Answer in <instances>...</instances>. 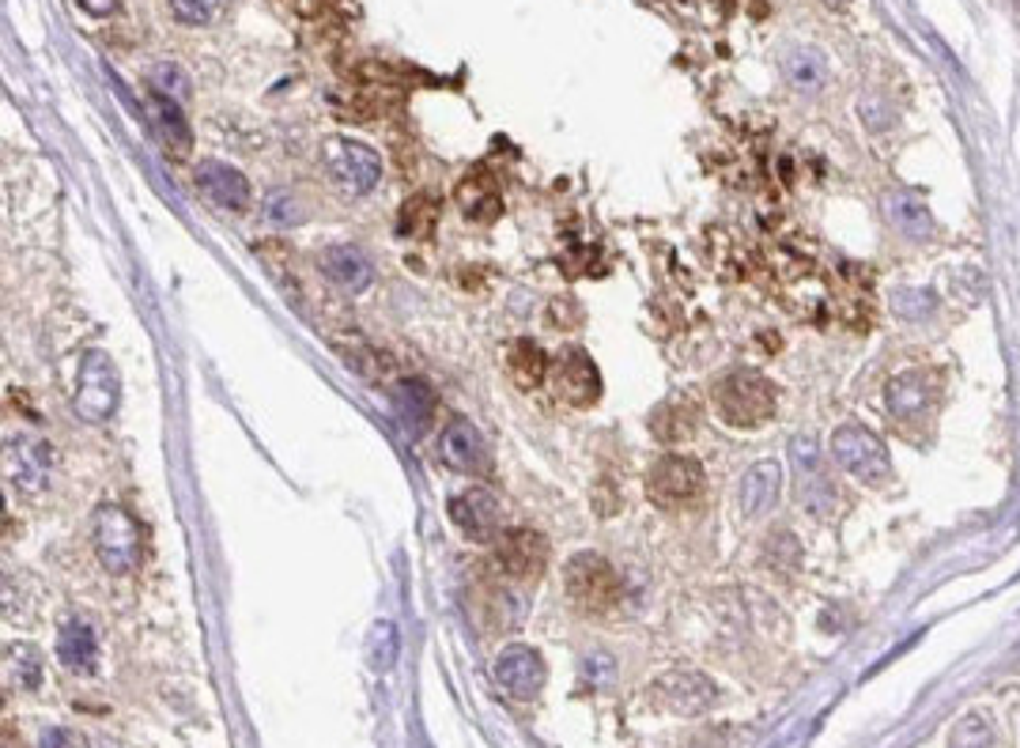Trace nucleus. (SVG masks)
<instances>
[{"label": "nucleus", "instance_id": "nucleus-19", "mask_svg": "<svg viewBox=\"0 0 1020 748\" xmlns=\"http://www.w3.org/2000/svg\"><path fill=\"white\" fill-rule=\"evenodd\" d=\"M322 273L330 276L336 287H344V292H367L371 280H374V269H371L367 254H360L355 246L322 250Z\"/></svg>", "mask_w": 1020, "mask_h": 748}, {"label": "nucleus", "instance_id": "nucleus-12", "mask_svg": "<svg viewBox=\"0 0 1020 748\" xmlns=\"http://www.w3.org/2000/svg\"><path fill=\"white\" fill-rule=\"evenodd\" d=\"M492 677L511 699H533L545 688V658L533 647H507L495 658Z\"/></svg>", "mask_w": 1020, "mask_h": 748}, {"label": "nucleus", "instance_id": "nucleus-30", "mask_svg": "<svg viewBox=\"0 0 1020 748\" xmlns=\"http://www.w3.org/2000/svg\"><path fill=\"white\" fill-rule=\"evenodd\" d=\"M397 624L393 620H378L371 628V661L374 669H390L397 661Z\"/></svg>", "mask_w": 1020, "mask_h": 748}, {"label": "nucleus", "instance_id": "nucleus-16", "mask_svg": "<svg viewBox=\"0 0 1020 748\" xmlns=\"http://www.w3.org/2000/svg\"><path fill=\"white\" fill-rule=\"evenodd\" d=\"M196 185H201L204 198H209L212 204H220V209H228V212H246V204H250V182H246V174L235 171V166L209 159V163L196 166Z\"/></svg>", "mask_w": 1020, "mask_h": 748}, {"label": "nucleus", "instance_id": "nucleus-37", "mask_svg": "<svg viewBox=\"0 0 1020 748\" xmlns=\"http://www.w3.org/2000/svg\"><path fill=\"white\" fill-rule=\"evenodd\" d=\"M825 4H828V8H836V12H839V8H847L850 0H825Z\"/></svg>", "mask_w": 1020, "mask_h": 748}, {"label": "nucleus", "instance_id": "nucleus-25", "mask_svg": "<svg viewBox=\"0 0 1020 748\" xmlns=\"http://www.w3.org/2000/svg\"><path fill=\"white\" fill-rule=\"evenodd\" d=\"M825 72H828L825 58L817 50H809V46H798V50L786 53V77L805 91H817L825 83Z\"/></svg>", "mask_w": 1020, "mask_h": 748}, {"label": "nucleus", "instance_id": "nucleus-24", "mask_svg": "<svg viewBox=\"0 0 1020 748\" xmlns=\"http://www.w3.org/2000/svg\"><path fill=\"white\" fill-rule=\"evenodd\" d=\"M666 696L669 704L677 710H688V715H699V710L710 707V699H715V688L707 685L699 673H677V677L666 685Z\"/></svg>", "mask_w": 1020, "mask_h": 748}, {"label": "nucleus", "instance_id": "nucleus-11", "mask_svg": "<svg viewBox=\"0 0 1020 748\" xmlns=\"http://www.w3.org/2000/svg\"><path fill=\"white\" fill-rule=\"evenodd\" d=\"M438 454H443V462L451 465L457 473H481L488 476L492 473V451L488 443H484L481 427L473 424V420L465 416H451L443 427V438H438Z\"/></svg>", "mask_w": 1020, "mask_h": 748}, {"label": "nucleus", "instance_id": "nucleus-3", "mask_svg": "<svg viewBox=\"0 0 1020 748\" xmlns=\"http://www.w3.org/2000/svg\"><path fill=\"white\" fill-rule=\"evenodd\" d=\"M118 397H121V378L114 360L99 348L83 352L77 371V390H72L77 416H83L88 424H107L118 408Z\"/></svg>", "mask_w": 1020, "mask_h": 748}, {"label": "nucleus", "instance_id": "nucleus-32", "mask_svg": "<svg viewBox=\"0 0 1020 748\" xmlns=\"http://www.w3.org/2000/svg\"><path fill=\"white\" fill-rule=\"evenodd\" d=\"M691 424H696V420H691V413H688V416H680V408H677V405H669L666 413H662L658 420H654V427H658L662 438H669V443H673V438H685V435L691 432Z\"/></svg>", "mask_w": 1020, "mask_h": 748}, {"label": "nucleus", "instance_id": "nucleus-6", "mask_svg": "<svg viewBox=\"0 0 1020 748\" xmlns=\"http://www.w3.org/2000/svg\"><path fill=\"white\" fill-rule=\"evenodd\" d=\"M4 473L20 495H46L53 481V446L42 435L20 432L4 443Z\"/></svg>", "mask_w": 1020, "mask_h": 748}, {"label": "nucleus", "instance_id": "nucleus-8", "mask_svg": "<svg viewBox=\"0 0 1020 748\" xmlns=\"http://www.w3.org/2000/svg\"><path fill=\"white\" fill-rule=\"evenodd\" d=\"M325 166H330V178L336 185H341L344 193H367L378 185L382 178V159L374 148L360 144V140H349V137H336L325 144Z\"/></svg>", "mask_w": 1020, "mask_h": 748}, {"label": "nucleus", "instance_id": "nucleus-33", "mask_svg": "<svg viewBox=\"0 0 1020 748\" xmlns=\"http://www.w3.org/2000/svg\"><path fill=\"white\" fill-rule=\"evenodd\" d=\"M265 216L273 220V223H284V228H287V223H295V216H299V212H295V201L287 198V193H269V198H265Z\"/></svg>", "mask_w": 1020, "mask_h": 748}, {"label": "nucleus", "instance_id": "nucleus-27", "mask_svg": "<svg viewBox=\"0 0 1020 748\" xmlns=\"http://www.w3.org/2000/svg\"><path fill=\"white\" fill-rule=\"evenodd\" d=\"M435 223H438V201L427 198V193H416V198H408L405 209H401V235L427 239Z\"/></svg>", "mask_w": 1020, "mask_h": 748}, {"label": "nucleus", "instance_id": "nucleus-9", "mask_svg": "<svg viewBox=\"0 0 1020 748\" xmlns=\"http://www.w3.org/2000/svg\"><path fill=\"white\" fill-rule=\"evenodd\" d=\"M790 462L798 469V492L805 511H812L817 518H828L839 503V492L831 484V476L825 473V457H820V443L812 435H798L790 443Z\"/></svg>", "mask_w": 1020, "mask_h": 748}, {"label": "nucleus", "instance_id": "nucleus-5", "mask_svg": "<svg viewBox=\"0 0 1020 748\" xmlns=\"http://www.w3.org/2000/svg\"><path fill=\"white\" fill-rule=\"evenodd\" d=\"M567 597L578 605L583 613H608L616 602H620L624 586H620V575L613 572V564H608L605 556H597V552H583V556H575L567 564Z\"/></svg>", "mask_w": 1020, "mask_h": 748}, {"label": "nucleus", "instance_id": "nucleus-36", "mask_svg": "<svg viewBox=\"0 0 1020 748\" xmlns=\"http://www.w3.org/2000/svg\"><path fill=\"white\" fill-rule=\"evenodd\" d=\"M39 748H72V745H69V734H64V729H46Z\"/></svg>", "mask_w": 1020, "mask_h": 748}, {"label": "nucleus", "instance_id": "nucleus-34", "mask_svg": "<svg viewBox=\"0 0 1020 748\" xmlns=\"http://www.w3.org/2000/svg\"><path fill=\"white\" fill-rule=\"evenodd\" d=\"M896 311H903L907 317H922L933 311V295L930 292H900L896 295Z\"/></svg>", "mask_w": 1020, "mask_h": 748}, {"label": "nucleus", "instance_id": "nucleus-15", "mask_svg": "<svg viewBox=\"0 0 1020 748\" xmlns=\"http://www.w3.org/2000/svg\"><path fill=\"white\" fill-rule=\"evenodd\" d=\"M451 518H454V526L462 529V537L492 540V537H499L503 511H499V499H495L492 492L469 488V492H462L451 499Z\"/></svg>", "mask_w": 1020, "mask_h": 748}, {"label": "nucleus", "instance_id": "nucleus-13", "mask_svg": "<svg viewBox=\"0 0 1020 748\" xmlns=\"http://www.w3.org/2000/svg\"><path fill=\"white\" fill-rule=\"evenodd\" d=\"M552 378H556V394L575 408H589L602 397V374H597V363L583 348H567L559 355Z\"/></svg>", "mask_w": 1020, "mask_h": 748}, {"label": "nucleus", "instance_id": "nucleus-31", "mask_svg": "<svg viewBox=\"0 0 1020 748\" xmlns=\"http://www.w3.org/2000/svg\"><path fill=\"white\" fill-rule=\"evenodd\" d=\"M220 8H223V0H171L174 20H182V23H190V27L212 23L220 16Z\"/></svg>", "mask_w": 1020, "mask_h": 748}, {"label": "nucleus", "instance_id": "nucleus-2", "mask_svg": "<svg viewBox=\"0 0 1020 748\" xmlns=\"http://www.w3.org/2000/svg\"><path fill=\"white\" fill-rule=\"evenodd\" d=\"M95 526V556L110 575H133L144 559V537L137 518L118 503H102L91 518Z\"/></svg>", "mask_w": 1020, "mask_h": 748}, {"label": "nucleus", "instance_id": "nucleus-23", "mask_svg": "<svg viewBox=\"0 0 1020 748\" xmlns=\"http://www.w3.org/2000/svg\"><path fill=\"white\" fill-rule=\"evenodd\" d=\"M507 371L518 390H537L548 378V355L533 341H514L507 348Z\"/></svg>", "mask_w": 1020, "mask_h": 748}, {"label": "nucleus", "instance_id": "nucleus-4", "mask_svg": "<svg viewBox=\"0 0 1020 748\" xmlns=\"http://www.w3.org/2000/svg\"><path fill=\"white\" fill-rule=\"evenodd\" d=\"M831 457H836L839 469L862 484H881L892 473V457H888L881 435L862 424H839L831 432Z\"/></svg>", "mask_w": 1020, "mask_h": 748}, {"label": "nucleus", "instance_id": "nucleus-28", "mask_svg": "<svg viewBox=\"0 0 1020 748\" xmlns=\"http://www.w3.org/2000/svg\"><path fill=\"white\" fill-rule=\"evenodd\" d=\"M8 673H12L23 688H39V677H42L39 650H34L31 643H12V647H8Z\"/></svg>", "mask_w": 1020, "mask_h": 748}, {"label": "nucleus", "instance_id": "nucleus-22", "mask_svg": "<svg viewBox=\"0 0 1020 748\" xmlns=\"http://www.w3.org/2000/svg\"><path fill=\"white\" fill-rule=\"evenodd\" d=\"M885 212H888V220H892V228H900L903 235H911V239H930L933 235L930 209H926L922 198H915V193H903V190L888 193Z\"/></svg>", "mask_w": 1020, "mask_h": 748}, {"label": "nucleus", "instance_id": "nucleus-18", "mask_svg": "<svg viewBox=\"0 0 1020 748\" xmlns=\"http://www.w3.org/2000/svg\"><path fill=\"white\" fill-rule=\"evenodd\" d=\"M782 492V465L775 457L748 465V473L741 476V511L748 518H764L767 511L779 503Z\"/></svg>", "mask_w": 1020, "mask_h": 748}, {"label": "nucleus", "instance_id": "nucleus-14", "mask_svg": "<svg viewBox=\"0 0 1020 748\" xmlns=\"http://www.w3.org/2000/svg\"><path fill=\"white\" fill-rule=\"evenodd\" d=\"M933 401H938V378L930 371L892 374L885 386V405L896 420H919L922 413H930Z\"/></svg>", "mask_w": 1020, "mask_h": 748}, {"label": "nucleus", "instance_id": "nucleus-7", "mask_svg": "<svg viewBox=\"0 0 1020 748\" xmlns=\"http://www.w3.org/2000/svg\"><path fill=\"white\" fill-rule=\"evenodd\" d=\"M647 492H650V499L666 511L688 507V503L699 499V492H704V465L685 454L658 457L647 473Z\"/></svg>", "mask_w": 1020, "mask_h": 748}, {"label": "nucleus", "instance_id": "nucleus-20", "mask_svg": "<svg viewBox=\"0 0 1020 748\" xmlns=\"http://www.w3.org/2000/svg\"><path fill=\"white\" fill-rule=\"evenodd\" d=\"M148 121H152V129L163 140V148L171 155H190L193 148V133H190V121H185V110L178 107V102L163 99V95H152L148 99Z\"/></svg>", "mask_w": 1020, "mask_h": 748}, {"label": "nucleus", "instance_id": "nucleus-29", "mask_svg": "<svg viewBox=\"0 0 1020 748\" xmlns=\"http://www.w3.org/2000/svg\"><path fill=\"white\" fill-rule=\"evenodd\" d=\"M990 745H994V729L976 710L952 726V748H990Z\"/></svg>", "mask_w": 1020, "mask_h": 748}, {"label": "nucleus", "instance_id": "nucleus-35", "mask_svg": "<svg viewBox=\"0 0 1020 748\" xmlns=\"http://www.w3.org/2000/svg\"><path fill=\"white\" fill-rule=\"evenodd\" d=\"M88 16H95V20H107V16H114L121 8V0H77Z\"/></svg>", "mask_w": 1020, "mask_h": 748}, {"label": "nucleus", "instance_id": "nucleus-26", "mask_svg": "<svg viewBox=\"0 0 1020 748\" xmlns=\"http://www.w3.org/2000/svg\"><path fill=\"white\" fill-rule=\"evenodd\" d=\"M148 88H152V95L171 99V102H178V107H185L190 95H193L190 77H185V72L178 69V64H171V61L152 64V72H148Z\"/></svg>", "mask_w": 1020, "mask_h": 748}, {"label": "nucleus", "instance_id": "nucleus-1", "mask_svg": "<svg viewBox=\"0 0 1020 748\" xmlns=\"http://www.w3.org/2000/svg\"><path fill=\"white\" fill-rule=\"evenodd\" d=\"M775 405H779V394H775L771 382L756 371H734L715 386L718 416H723L729 427H741V432L767 424V420L775 416Z\"/></svg>", "mask_w": 1020, "mask_h": 748}, {"label": "nucleus", "instance_id": "nucleus-21", "mask_svg": "<svg viewBox=\"0 0 1020 748\" xmlns=\"http://www.w3.org/2000/svg\"><path fill=\"white\" fill-rule=\"evenodd\" d=\"M95 654H99L95 628H91L83 616H72V620L64 624L61 635H58L61 666H69L72 673H91V669H95Z\"/></svg>", "mask_w": 1020, "mask_h": 748}, {"label": "nucleus", "instance_id": "nucleus-17", "mask_svg": "<svg viewBox=\"0 0 1020 748\" xmlns=\"http://www.w3.org/2000/svg\"><path fill=\"white\" fill-rule=\"evenodd\" d=\"M390 401H393V413H397V420H401V424H405L413 435H424L427 427H432L435 408H438V397H435V390L427 386L424 378H401V382H393Z\"/></svg>", "mask_w": 1020, "mask_h": 748}, {"label": "nucleus", "instance_id": "nucleus-10", "mask_svg": "<svg viewBox=\"0 0 1020 748\" xmlns=\"http://www.w3.org/2000/svg\"><path fill=\"white\" fill-rule=\"evenodd\" d=\"M495 564L514 583H529L548 567V537L537 529H507L495 537Z\"/></svg>", "mask_w": 1020, "mask_h": 748}]
</instances>
